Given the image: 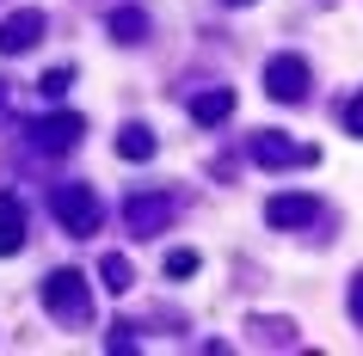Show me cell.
<instances>
[{"label": "cell", "instance_id": "5bb4252c", "mask_svg": "<svg viewBox=\"0 0 363 356\" xmlns=\"http://www.w3.org/2000/svg\"><path fill=\"white\" fill-rule=\"evenodd\" d=\"M38 86H43V93H50V98H62V93H68V86H74V68H50V74H43Z\"/></svg>", "mask_w": 363, "mask_h": 356}, {"label": "cell", "instance_id": "e0dca14e", "mask_svg": "<svg viewBox=\"0 0 363 356\" xmlns=\"http://www.w3.org/2000/svg\"><path fill=\"white\" fill-rule=\"evenodd\" d=\"M351 319H357V326H363V277L351 282Z\"/></svg>", "mask_w": 363, "mask_h": 356}, {"label": "cell", "instance_id": "ac0fdd59", "mask_svg": "<svg viewBox=\"0 0 363 356\" xmlns=\"http://www.w3.org/2000/svg\"><path fill=\"white\" fill-rule=\"evenodd\" d=\"M228 6H252V0H228Z\"/></svg>", "mask_w": 363, "mask_h": 356}, {"label": "cell", "instance_id": "6da1fadb", "mask_svg": "<svg viewBox=\"0 0 363 356\" xmlns=\"http://www.w3.org/2000/svg\"><path fill=\"white\" fill-rule=\"evenodd\" d=\"M43 314L62 319V326H86V319H93L86 277H80V270H50V277H43Z\"/></svg>", "mask_w": 363, "mask_h": 356}, {"label": "cell", "instance_id": "2e32d148", "mask_svg": "<svg viewBox=\"0 0 363 356\" xmlns=\"http://www.w3.org/2000/svg\"><path fill=\"white\" fill-rule=\"evenodd\" d=\"M345 130H351V135H357V142H363V93L351 98V105H345Z\"/></svg>", "mask_w": 363, "mask_h": 356}, {"label": "cell", "instance_id": "9c48e42d", "mask_svg": "<svg viewBox=\"0 0 363 356\" xmlns=\"http://www.w3.org/2000/svg\"><path fill=\"white\" fill-rule=\"evenodd\" d=\"M228 117H234V93L228 86H210V93L191 98V123H203V130H210V123H228Z\"/></svg>", "mask_w": 363, "mask_h": 356}, {"label": "cell", "instance_id": "3957f363", "mask_svg": "<svg viewBox=\"0 0 363 356\" xmlns=\"http://www.w3.org/2000/svg\"><path fill=\"white\" fill-rule=\"evenodd\" d=\"M247 154L259 160V166H314L320 160V148H308V142H289L284 130H259L247 142Z\"/></svg>", "mask_w": 363, "mask_h": 356}, {"label": "cell", "instance_id": "9a60e30c", "mask_svg": "<svg viewBox=\"0 0 363 356\" xmlns=\"http://www.w3.org/2000/svg\"><path fill=\"white\" fill-rule=\"evenodd\" d=\"M191 270H197V252H172L167 258V277H191Z\"/></svg>", "mask_w": 363, "mask_h": 356}, {"label": "cell", "instance_id": "ba28073f", "mask_svg": "<svg viewBox=\"0 0 363 356\" xmlns=\"http://www.w3.org/2000/svg\"><path fill=\"white\" fill-rule=\"evenodd\" d=\"M265 222L271 227H308V222H314V197H296V190H289V197H271Z\"/></svg>", "mask_w": 363, "mask_h": 356}, {"label": "cell", "instance_id": "5b68a950", "mask_svg": "<svg viewBox=\"0 0 363 356\" xmlns=\"http://www.w3.org/2000/svg\"><path fill=\"white\" fill-rule=\"evenodd\" d=\"M265 93L277 98V105L308 98V62H302V56H277V62L265 68Z\"/></svg>", "mask_w": 363, "mask_h": 356}, {"label": "cell", "instance_id": "4fadbf2b", "mask_svg": "<svg viewBox=\"0 0 363 356\" xmlns=\"http://www.w3.org/2000/svg\"><path fill=\"white\" fill-rule=\"evenodd\" d=\"M99 282H105L111 295H123V289H130V282H135L130 258H123V252H105V258H99Z\"/></svg>", "mask_w": 363, "mask_h": 356}, {"label": "cell", "instance_id": "7c38bea8", "mask_svg": "<svg viewBox=\"0 0 363 356\" xmlns=\"http://www.w3.org/2000/svg\"><path fill=\"white\" fill-rule=\"evenodd\" d=\"M105 25H111L117 43H142V38H148V13H142V6H117Z\"/></svg>", "mask_w": 363, "mask_h": 356}, {"label": "cell", "instance_id": "7a4b0ae2", "mask_svg": "<svg viewBox=\"0 0 363 356\" xmlns=\"http://www.w3.org/2000/svg\"><path fill=\"white\" fill-rule=\"evenodd\" d=\"M50 209H56L62 234H74V240L99 234V197L86 185H56V190H50Z\"/></svg>", "mask_w": 363, "mask_h": 356}, {"label": "cell", "instance_id": "8992f818", "mask_svg": "<svg viewBox=\"0 0 363 356\" xmlns=\"http://www.w3.org/2000/svg\"><path fill=\"white\" fill-rule=\"evenodd\" d=\"M38 38H43L38 6H19L13 19H0V56H25V50H38Z\"/></svg>", "mask_w": 363, "mask_h": 356}, {"label": "cell", "instance_id": "8fae6325", "mask_svg": "<svg viewBox=\"0 0 363 356\" xmlns=\"http://www.w3.org/2000/svg\"><path fill=\"white\" fill-rule=\"evenodd\" d=\"M154 148H160V142H154L148 123H123V130H117V154H123V160H154Z\"/></svg>", "mask_w": 363, "mask_h": 356}, {"label": "cell", "instance_id": "30bf717a", "mask_svg": "<svg viewBox=\"0 0 363 356\" xmlns=\"http://www.w3.org/2000/svg\"><path fill=\"white\" fill-rule=\"evenodd\" d=\"M25 246V203L19 197H0V258H13Z\"/></svg>", "mask_w": 363, "mask_h": 356}, {"label": "cell", "instance_id": "52a82bcc", "mask_svg": "<svg viewBox=\"0 0 363 356\" xmlns=\"http://www.w3.org/2000/svg\"><path fill=\"white\" fill-rule=\"evenodd\" d=\"M123 215H130L135 234H160V227L172 222V203H167V197H130V209H123Z\"/></svg>", "mask_w": 363, "mask_h": 356}, {"label": "cell", "instance_id": "277c9868", "mask_svg": "<svg viewBox=\"0 0 363 356\" xmlns=\"http://www.w3.org/2000/svg\"><path fill=\"white\" fill-rule=\"evenodd\" d=\"M80 135H86V117L80 111H56V117H38V123H31V142H38L43 154H68Z\"/></svg>", "mask_w": 363, "mask_h": 356}]
</instances>
